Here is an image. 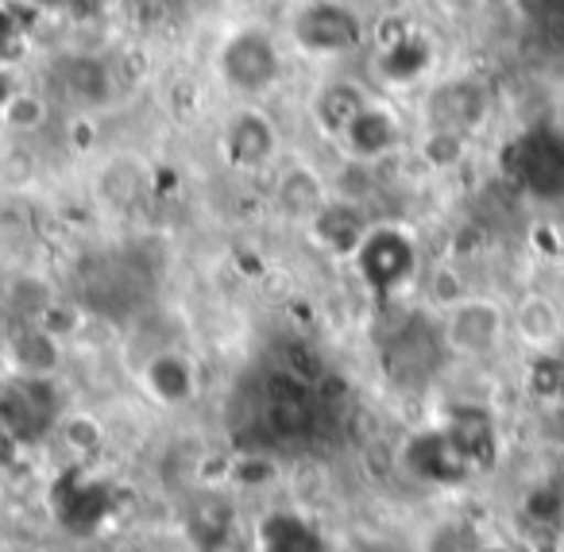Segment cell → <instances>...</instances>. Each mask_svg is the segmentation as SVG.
Here are the masks:
<instances>
[{"instance_id":"cell-1","label":"cell","mask_w":564,"mask_h":552,"mask_svg":"<svg viewBox=\"0 0 564 552\" xmlns=\"http://www.w3.org/2000/svg\"><path fill=\"white\" fill-rule=\"evenodd\" d=\"M348 263L356 267L364 286L383 302L402 297V290L417 286V279H422V251H417L414 232L391 225V220H376Z\"/></svg>"},{"instance_id":"cell-22","label":"cell","mask_w":564,"mask_h":552,"mask_svg":"<svg viewBox=\"0 0 564 552\" xmlns=\"http://www.w3.org/2000/svg\"><path fill=\"white\" fill-rule=\"evenodd\" d=\"M12 94H17V82H12V74L0 66V112H4V105H9Z\"/></svg>"},{"instance_id":"cell-6","label":"cell","mask_w":564,"mask_h":552,"mask_svg":"<svg viewBox=\"0 0 564 552\" xmlns=\"http://www.w3.org/2000/svg\"><path fill=\"white\" fill-rule=\"evenodd\" d=\"M217 151L225 159V166H232L240 174L267 171V166L282 159L279 125L263 109H256V105H243V109H236L225 120V128L217 136Z\"/></svg>"},{"instance_id":"cell-18","label":"cell","mask_w":564,"mask_h":552,"mask_svg":"<svg viewBox=\"0 0 564 552\" xmlns=\"http://www.w3.org/2000/svg\"><path fill=\"white\" fill-rule=\"evenodd\" d=\"M47 120H51V101L43 94H35V89H17L9 97V105H4V112H0V125L17 136H35Z\"/></svg>"},{"instance_id":"cell-11","label":"cell","mask_w":564,"mask_h":552,"mask_svg":"<svg viewBox=\"0 0 564 552\" xmlns=\"http://www.w3.org/2000/svg\"><path fill=\"white\" fill-rule=\"evenodd\" d=\"M376 225L368 213V205L345 202V197H329L322 213L310 220V236L322 251L337 259H352V251L360 248V240L368 236V228Z\"/></svg>"},{"instance_id":"cell-17","label":"cell","mask_w":564,"mask_h":552,"mask_svg":"<svg viewBox=\"0 0 564 552\" xmlns=\"http://www.w3.org/2000/svg\"><path fill=\"white\" fill-rule=\"evenodd\" d=\"M417 159L437 174L456 171L468 159V136L453 132V128H425L417 140Z\"/></svg>"},{"instance_id":"cell-13","label":"cell","mask_w":564,"mask_h":552,"mask_svg":"<svg viewBox=\"0 0 564 552\" xmlns=\"http://www.w3.org/2000/svg\"><path fill=\"white\" fill-rule=\"evenodd\" d=\"M368 105H371V94L360 86V82L329 78L314 94V101H310V117H314V125L322 128V136L337 140V136L345 132V128L352 125Z\"/></svg>"},{"instance_id":"cell-15","label":"cell","mask_w":564,"mask_h":552,"mask_svg":"<svg viewBox=\"0 0 564 552\" xmlns=\"http://www.w3.org/2000/svg\"><path fill=\"white\" fill-rule=\"evenodd\" d=\"M518 174L533 194H561L564 186V148L553 132H533L518 143Z\"/></svg>"},{"instance_id":"cell-14","label":"cell","mask_w":564,"mask_h":552,"mask_svg":"<svg viewBox=\"0 0 564 552\" xmlns=\"http://www.w3.org/2000/svg\"><path fill=\"white\" fill-rule=\"evenodd\" d=\"M51 89L63 94V101L74 105H101L112 94V74L101 58L70 55L51 71Z\"/></svg>"},{"instance_id":"cell-12","label":"cell","mask_w":564,"mask_h":552,"mask_svg":"<svg viewBox=\"0 0 564 552\" xmlns=\"http://www.w3.org/2000/svg\"><path fill=\"white\" fill-rule=\"evenodd\" d=\"M433 66H437V43H433L425 32L402 28L399 35L379 43L376 71H379V78L391 82V86H414V82L425 78Z\"/></svg>"},{"instance_id":"cell-2","label":"cell","mask_w":564,"mask_h":552,"mask_svg":"<svg viewBox=\"0 0 564 552\" xmlns=\"http://www.w3.org/2000/svg\"><path fill=\"white\" fill-rule=\"evenodd\" d=\"M448 359L445 340H441V325L433 310H406L394 321L391 333L379 340V364L383 375L402 390H422L441 364Z\"/></svg>"},{"instance_id":"cell-7","label":"cell","mask_w":564,"mask_h":552,"mask_svg":"<svg viewBox=\"0 0 564 552\" xmlns=\"http://www.w3.org/2000/svg\"><path fill=\"white\" fill-rule=\"evenodd\" d=\"M487 109H491V94L479 78H445L433 86L430 101H425V128H453V132L471 136L484 125Z\"/></svg>"},{"instance_id":"cell-10","label":"cell","mask_w":564,"mask_h":552,"mask_svg":"<svg viewBox=\"0 0 564 552\" xmlns=\"http://www.w3.org/2000/svg\"><path fill=\"white\" fill-rule=\"evenodd\" d=\"M510 336L522 344L525 351H561L564 340V310L541 290L522 294L510 305Z\"/></svg>"},{"instance_id":"cell-3","label":"cell","mask_w":564,"mask_h":552,"mask_svg":"<svg viewBox=\"0 0 564 552\" xmlns=\"http://www.w3.org/2000/svg\"><path fill=\"white\" fill-rule=\"evenodd\" d=\"M217 78L228 94L259 101L282 86V47L267 28L243 24L228 32L217 47Z\"/></svg>"},{"instance_id":"cell-21","label":"cell","mask_w":564,"mask_h":552,"mask_svg":"<svg viewBox=\"0 0 564 552\" xmlns=\"http://www.w3.org/2000/svg\"><path fill=\"white\" fill-rule=\"evenodd\" d=\"M533 4H538L541 17H545L549 24H553V20H564V0H533Z\"/></svg>"},{"instance_id":"cell-23","label":"cell","mask_w":564,"mask_h":552,"mask_svg":"<svg viewBox=\"0 0 564 552\" xmlns=\"http://www.w3.org/2000/svg\"><path fill=\"white\" fill-rule=\"evenodd\" d=\"M228 4H232V9H243V4H256V0H228Z\"/></svg>"},{"instance_id":"cell-19","label":"cell","mask_w":564,"mask_h":552,"mask_svg":"<svg viewBox=\"0 0 564 552\" xmlns=\"http://www.w3.org/2000/svg\"><path fill=\"white\" fill-rule=\"evenodd\" d=\"M120 17H124V24H132L143 32V28L159 24L163 4H159V0H120Z\"/></svg>"},{"instance_id":"cell-5","label":"cell","mask_w":564,"mask_h":552,"mask_svg":"<svg viewBox=\"0 0 564 552\" xmlns=\"http://www.w3.org/2000/svg\"><path fill=\"white\" fill-rule=\"evenodd\" d=\"M286 35L306 58H345L364 47L368 24L348 0H306L286 20Z\"/></svg>"},{"instance_id":"cell-20","label":"cell","mask_w":564,"mask_h":552,"mask_svg":"<svg viewBox=\"0 0 564 552\" xmlns=\"http://www.w3.org/2000/svg\"><path fill=\"white\" fill-rule=\"evenodd\" d=\"M12 35H17V20H12L9 4H0V47H4V43H9Z\"/></svg>"},{"instance_id":"cell-4","label":"cell","mask_w":564,"mask_h":552,"mask_svg":"<svg viewBox=\"0 0 564 552\" xmlns=\"http://www.w3.org/2000/svg\"><path fill=\"white\" fill-rule=\"evenodd\" d=\"M441 340H445L448 359H491L510 340V305H502L491 294H464L448 310L437 313Z\"/></svg>"},{"instance_id":"cell-16","label":"cell","mask_w":564,"mask_h":552,"mask_svg":"<svg viewBox=\"0 0 564 552\" xmlns=\"http://www.w3.org/2000/svg\"><path fill=\"white\" fill-rule=\"evenodd\" d=\"M143 387L155 402L163 405H186L197 390V375H194V364L189 356L182 351L166 348V351H155V356L143 364Z\"/></svg>"},{"instance_id":"cell-8","label":"cell","mask_w":564,"mask_h":552,"mask_svg":"<svg viewBox=\"0 0 564 552\" xmlns=\"http://www.w3.org/2000/svg\"><path fill=\"white\" fill-rule=\"evenodd\" d=\"M329 197L333 186L310 163H302V159H282L279 163V174H274V186H271V202L279 217H286L291 225L310 228V220L329 205Z\"/></svg>"},{"instance_id":"cell-9","label":"cell","mask_w":564,"mask_h":552,"mask_svg":"<svg viewBox=\"0 0 564 552\" xmlns=\"http://www.w3.org/2000/svg\"><path fill=\"white\" fill-rule=\"evenodd\" d=\"M337 148L348 163H368L376 166L379 159L394 155L402 148V125L387 105H376L371 101L345 132L337 136Z\"/></svg>"}]
</instances>
